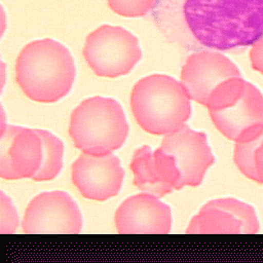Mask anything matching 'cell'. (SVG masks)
<instances>
[{"instance_id": "1", "label": "cell", "mask_w": 263, "mask_h": 263, "mask_svg": "<svg viewBox=\"0 0 263 263\" xmlns=\"http://www.w3.org/2000/svg\"><path fill=\"white\" fill-rule=\"evenodd\" d=\"M158 29L188 48L240 52L263 36V0H159Z\"/></svg>"}, {"instance_id": "2", "label": "cell", "mask_w": 263, "mask_h": 263, "mask_svg": "<svg viewBox=\"0 0 263 263\" xmlns=\"http://www.w3.org/2000/svg\"><path fill=\"white\" fill-rule=\"evenodd\" d=\"M76 67L69 49L53 39L35 40L21 50L15 62V80L30 100L53 103L69 93Z\"/></svg>"}, {"instance_id": "3", "label": "cell", "mask_w": 263, "mask_h": 263, "mask_svg": "<svg viewBox=\"0 0 263 263\" xmlns=\"http://www.w3.org/2000/svg\"><path fill=\"white\" fill-rule=\"evenodd\" d=\"M130 107L138 124L152 135L178 130L191 114L190 97L185 87L164 74L140 79L133 87Z\"/></svg>"}, {"instance_id": "4", "label": "cell", "mask_w": 263, "mask_h": 263, "mask_svg": "<svg viewBox=\"0 0 263 263\" xmlns=\"http://www.w3.org/2000/svg\"><path fill=\"white\" fill-rule=\"evenodd\" d=\"M127 134L123 109L114 99L88 98L71 113L69 135L74 146L84 153H112L123 145Z\"/></svg>"}, {"instance_id": "5", "label": "cell", "mask_w": 263, "mask_h": 263, "mask_svg": "<svg viewBox=\"0 0 263 263\" xmlns=\"http://www.w3.org/2000/svg\"><path fill=\"white\" fill-rule=\"evenodd\" d=\"M205 107L217 129L234 142L247 132L263 124V96L241 76L218 84L211 92Z\"/></svg>"}, {"instance_id": "6", "label": "cell", "mask_w": 263, "mask_h": 263, "mask_svg": "<svg viewBox=\"0 0 263 263\" xmlns=\"http://www.w3.org/2000/svg\"><path fill=\"white\" fill-rule=\"evenodd\" d=\"M83 57L101 77L115 78L128 74L142 57L138 38L119 26L102 25L85 39Z\"/></svg>"}, {"instance_id": "7", "label": "cell", "mask_w": 263, "mask_h": 263, "mask_svg": "<svg viewBox=\"0 0 263 263\" xmlns=\"http://www.w3.org/2000/svg\"><path fill=\"white\" fill-rule=\"evenodd\" d=\"M22 227L29 234H76L82 229V216L77 203L67 192L46 191L29 202Z\"/></svg>"}, {"instance_id": "8", "label": "cell", "mask_w": 263, "mask_h": 263, "mask_svg": "<svg viewBox=\"0 0 263 263\" xmlns=\"http://www.w3.org/2000/svg\"><path fill=\"white\" fill-rule=\"evenodd\" d=\"M159 148L175 159L180 173L178 190L184 186H198L215 161L206 135L191 129L186 123L178 130L164 135Z\"/></svg>"}, {"instance_id": "9", "label": "cell", "mask_w": 263, "mask_h": 263, "mask_svg": "<svg viewBox=\"0 0 263 263\" xmlns=\"http://www.w3.org/2000/svg\"><path fill=\"white\" fill-rule=\"evenodd\" d=\"M259 230L254 208L235 198L210 200L194 216L186 230L190 234H253Z\"/></svg>"}, {"instance_id": "10", "label": "cell", "mask_w": 263, "mask_h": 263, "mask_svg": "<svg viewBox=\"0 0 263 263\" xmlns=\"http://www.w3.org/2000/svg\"><path fill=\"white\" fill-rule=\"evenodd\" d=\"M42 142L36 129L6 124L0 138V177L6 180L31 178L39 170Z\"/></svg>"}, {"instance_id": "11", "label": "cell", "mask_w": 263, "mask_h": 263, "mask_svg": "<svg viewBox=\"0 0 263 263\" xmlns=\"http://www.w3.org/2000/svg\"><path fill=\"white\" fill-rule=\"evenodd\" d=\"M71 171L72 182L80 194L98 201L117 195L124 178L120 160L112 153L95 155L82 152Z\"/></svg>"}, {"instance_id": "12", "label": "cell", "mask_w": 263, "mask_h": 263, "mask_svg": "<svg viewBox=\"0 0 263 263\" xmlns=\"http://www.w3.org/2000/svg\"><path fill=\"white\" fill-rule=\"evenodd\" d=\"M241 76L236 65L214 50L190 54L181 70V83L191 100L205 106L211 92L221 82Z\"/></svg>"}, {"instance_id": "13", "label": "cell", "mask_w": 263, "mask_h": 263, "mask_svg": "<svg viewBox=\"0 0 263 263\" xmlns=\"http://www.w3.org/2000/svg\"><path fill=\"white\" fill-rule=\"evenodd\" d=\"M114 220L121 234H166L172 213L158 197L143 192L126 198L116 210Z\"/></svg>"}, {"instance_id": "14", "label": "cell", "mask_w": 263, "mask_h": 263, "mask_svg": "<svg viewBox=\"0 0 263 263\" xmlns=\"http://www.w3.org/2000/svg\"><path fill=\"white\" fill-rule=\"evenodd\" d=\"M134 184L144 193L162 197L178 190L180 173L173 156L160 148L152 150L149 146L138 148L130 161Z\"/></svg>"}, {"instance_id": "15", "label": "cell", "mask_w": 263, "mask_h": 263, "mask_svg": "<svg viewBox=\"0 0 263 263\" xmlns=\"http://www.w3.org/2000/svg\"><path fill=\"white\" fill-rule=\"evenodd\" d=\"M234 162L243 176L263 184V124L235 141Z\"/></svg>"}, {"instance_id": "16", "label": "cell", "mask_w": 263, "mask_h": 263, "mask_svg": "<svg viewBox=\"0 0 263 263\" xmlns=\"http://www.w3.org/2000/svg\"><path fill=\"white\" fill-rule=\"evenodd\" d=\"M42 142V159L37 173L32 177L33 181H50L62 170L64 144L48 130L36 129Z\"/></svg>"}, {"instance_id": "17", "label": "cell", "mask_w": 263, "mask_h": 263, "mask_svg": "<svg viewBox=\"0 0 263 263\" xmlns=\"http://www.w3.org/2000/svg\"><path fill=\"white\" fill-rule=\"evenodd\" d=\"M159 0H108V5L116 14L124 17H140L153 10Z\"/></svg>"}, {"instance_id": "18", "label": "cell", "mask_w": 263, "mask_h": 263, "mask_svg": "<svg viewBox=\"0 0 263 263\" xmlns=\"http://www.w3.org/2000/svg\"><path fill=\"white\" fill-rule=\"evenodd\" d=\"M0 232L2 234L13 233L17 227L18 218L11 199L3 191L0 192Z\"/></svg>"}, {"instance_id": "19", "label": "cell", "mask_w": 263, "mask_h": 263, "mask_svg": "<svg viewBox=\"0 0 263 263\" xmlns=\"http://www.w3.org/2000/svg\"><path fill=\"white\" fill-rule=\"evenodd\" d=\"M250 60L252 68L263 74V36L252 45Z\"/></svg>"}]
</instances>
